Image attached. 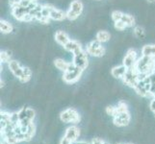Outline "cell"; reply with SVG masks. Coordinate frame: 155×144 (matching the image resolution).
Wrapping results in <instances>:
<instances>
[{"mask_svg": "<svg viewBox=\"0 0 155 144\" xmlns=\"http://www.w3.org/2000/svg\"><path fill=\"white\" fill-rule=\"evenodd\" d=\"M92 144H109L106 140L102 139V138H99V137H95L93 139Z\"/></svg>", "mask_w": 155, "mask_h": 144, "instance_id": "31", "label": "cell"}, {"mask_svg": "<svg viewBox=\"0 0 155 144\" xmlns=\"http://www.w3.org/2000/svg\"><path fill=\"white\" fill-rule=\"evenodd\" d=\"M131 120V116L129 111H126V113H121V114H117L113 117V122L114 124L117 127H125L130 123Z\"/></svg>", "mask_w": 155, "mask_h": 144, "instance_id": "12", "label": "cell"}, {"mask_svg": "<svg viewBox=\"0 0 155 144\" xmlns=\"http://www.w3.org/2000/svg\"><path fill=\"white\" fill-rule=\"evenodd\" d=\"M9 69L14 74L15 77H17L21 83H27L30 81L32 76V71L29 67L21 66L18 61L12 60L8 63Z\"/></svg>", "mask_w": 155, "mask_h": 144, "instance_id": "3", "label": "cell"}, {"mask_svg": "<svg viewBox=\"0 0 155 144\" xmlns=\"http://www.w3.org/2000/svg\"><path fill=\"white\" fill-rule=\"evenodd\" d=\"M122 14H124V13L120 12V11H113L111 14V18L114 22H116V21H120L121 19Z\"/></svg>", "mask_w": 155, "mask_h": 144, "instance_id": "28", "label": "cell"}, {"mask_svg": "<svg viewBox=\"0 0 155 144\" xmlns=\"http://www.w3.org/2000/svg\"><path fill=\"white\" fill-rule=\"evenodd\" d=\"M60 119L64 123L77 124L81 120V116H80L79 113L75 109L68 108L65 110H63L60 114Z\"/></svg>", "mask_w": 155, "mask_h": 144, "instance_id": "5", "label": "cell"}, {"mask_svg": "<svg viewBox=\"0 0 155 144\" xmlns=\"http://www.w3.org/2000/svg\"><path fill=\"white\" fill-rule=\"evenodd\" d=\"M37 1H34L33 4L30 7H24L22 5H20L18 0H10V5L12 8V14L13 17L18 20V21H23V22H30V21L35 20L34 18L30 14L31 10L33 9L36 5Z\"/></svg>", "mask_w": 155, "mask_h": 144, "instance_id": "1", "label": "cell"}, {"mask_svg": "<svg viewBox=\"0 0 155 144\" xmlns=\"http://www.w3.org/2000/svg\"><path fill=\"white\" fill-rule=\"evenodd\" d=\"M83 69L76 66L73 62H71L68 68L63 74V80L67 84H74L79 81L83 73Z\"/></svg>", "mask_w": 155, "mask_h": 144, "instance_id": "4", "label": "cell"}, {"mask_svg": "<svg viewBox=\"0 0 155 144\" xmlns=\"http://www.w3.org/2000/svg\"><path fill=\"white\" fill-rule=\"evenodd\" d=\"M154 59L155 58L143 56V55H142V57L138 59L134 68L139 73L140 80L149 76L152 73L153 68H154Z\"/></svg>", "mask_w": 155, "mask_h": 144, "instance_id": "2", "label": "cell"}, {"mask_svg": "<svg viewBox=\"0 0 155 144\" xmlns=\"http://www.w3.org/2000/svg\"><path fill=\"white\" fill-rule=\"evenodd\" d=\"M35 133H36V126L35 124L32 122V123L29 124V126L27 127V130L25 132V137H26V141H30L33 136H35Z\"/></svg>", "mask_w": 155, "mask_h": 144, "instance_id": "24", "label": "cell"}, {"mask_svg": "<svg viewBox=\"0 0 155 144\" xmlns=\"http://www.w3.org/2000/svg\"><path fill=\"white\" fill-rule=\"evenodd\" d=\"M54 38H55V40H56L57 43L62 45L63 47L71 40V39H69V36L64 31H57L54 35Z\"/></svg>", "mask_w": 155, "mask_h": 144, "instance_id": "15", "label": "cell"}, {"mask_svg": "<svg viewBox=\"0 0 155 144\" xmlns=\"http://www.w3.org/2000/svg\"><path fill=\"white\" fill-rule=\"evenodd\" d=\"M46 7L49 11V17L51 19L56 20V21H62L65 18H67V14L64 11L55 8L54 6H52L50 4H46Z\"/></svg>", "mask_w": 155, "mask_h": 144, "instance_id": "13", "label": "cell"}, {"mask_svg": "<svg viewBox=\"0 0 155 144\" xmlns=\"http://www.w3.org/2000/svg\"><path fill=\"white\" fill-rule=\"evenodd\" d=\"M119 144H126V143H119Z\"/></svg>", "mask_w": 155, "mask_h": 144, "instance_id": "34", "label": "cell"}, {"mask_svg": "<svg viewBox=\"0 0 155 144\" xmlns=\"http://www.w3.org/2000/svg\"><path fill=\"white\" fill-rule=\"evenodd\" d=\"M121 80L124 81V83L126 85V86L134 88L137 86L139 81H140V77H139V73L136 71V69L133 67V68L127 69L125 75Z\"/></svg>", "mask_w": 155, "mask_h": 144, "instance_id": "10", "label": "cell"}, {"mask_svg": "<svg viewBox=\"0 0 155 144\" xmlns=\"http://www.w3.org/2000/svg\"><path fill=\"white\" fill-rule=\"evenodd\" d=\"M106 113L107 114H109L111 116H115L116 114V107H113V106H108L106 108Z\"/></svg>", "mask_w": 155, "mask_h": 144, "instance_id": "30", "label": "cell"}, {"mask_svg": "<svg viewBox=\"0 0 155 144\" xmlns=\"http://www.w3.org/2000/svg\"><path fill=\"white\" fill-rule=\"evenodd\" d=\"M111 39V35L109 32L107 31H98L97 33V36H95V40H97L98 41H100L101 43H104V42H107Z\"/></svg>", "mask_w": 155, "mask_h": 144, "instance_id": "22", "label": "cell"}, {"mask_svg": "<svg viewBox=\"0 0 155 144\" xmlns=\"http://www.w3.org/2000/svg\"><path fill=\"white\" fill-rule=\"evenodd\" d=\"M0 144H3V143H2V142H1V143H0Z\"/></svg>", "mask_w": 155, "mask_h": 144, "instance_id": "37", "label": "cell"}, {"mask_svg": "<svg viewBox=\"0 0 155 144\" xmlns=\"http://www.w3.org/2000/svg\"><path fill=\"white\" fill-rule=\"evenodd\" d=\"M80 136V130L77 126H71L68 127L66 130V134H65V138H67L68 140H69L71 142H75L77 141L78 137Z\"/></svg>", "mask_w": 155, "mask_h": 144, "instance_id": "14", "label": "cell"}, {"mask_svg": "<svg viewBox=\"0 0 155 144\" xmlns=\"http://www.w3.org/2000/svg\"><path fill=\"white\" fill-rule=\"evenodd\" d=\"M126 71H127V68L124 65H121V66H115L112 68L111 74H112V76L116 79H122L124 76L125 75Z\"/></svg>", "mask_w": 155, "mask_h": 144, "instance_id": "17", "label": "cell"}, {"mask_svg": "<svg viewBox=\"0 0 155 144\" xmlns=\"http://www.w3.org/2000/svg\"><path fill=\"white\" fill-rule=\"evenodd\" d=\"M9 124H11V113L1 111V113H0V125H1V130L5 129Z\"/></svg>", "mask_w": 155, "mask_h": 144, "instance_id": "18", "label": "cell"}, {"mask_svg": "<svg viewBox=\"0 0 155 144\" xmlns=\"http://www.w3.org/2000/svg\"><path fill=\"white\" fill-rule=\"evenodd\" d=\"M64 48H65V50L72 53V54H74V53L79 51V50L83 49L81 43H80L79 41L74 40H69L68 43L65 46H64Z\"/></svg>", "mask_w": 155, "mask_h": 144, "instance_id": "16", "label": "cell"}, {"mask_svg": "<svg viewBox=\"0 0 155 144\" xmlns=\"http://www.w3.org/2000/svg\"><path fill=\"white\" fill-rule=\"evenodd\" d=\"M138 59L139 58H138V54H137L136 50L128 49L124 58V60H122V65H124L127 69L133 68L135 66Z\"/></svg>", "mask_w": 155, "mask_h": 144, "instance_id": "11", "label": "cell"}, {"mask_svg": "<svg viewBox=\"0 0 155 144\" xmlns=\"http://www.w3.org/2000/svg\"><path fill=\"white\" fill-rule=\"evenodd\" d=\"M11 57H12V54L9 51H1L0 52V61L1 62H7L9 63V62H11Z\"/></svg>", "mask_w": 155, "mask_h": 144, "instance_id": "26", "label": "cell"}, {"mask_svg": "<svg viewBox=\"0 0 155 144\" xmlns=\"http://www.w3.org/2000/svg\"><path fill=\"white\" fill-rule=\"evenodd\" d=\"M126 111H128L126 103L124 102V101H120V102H119V104H117V106L116 107V114H121V113H126Z\"/></svg>", "mask_w": 155, "mask_h": 144, "instance_id": "25", "label": "cell"}, {"mask_svg": "<svg viewBox=\"0 0 155 144\" xmlns=\"http://www.w3.org/2000/svg\"><path fill=\"white\" fill-rule=\"evenodd\" d=\"M88 53L86 50L81 49L73 54V61L72 62L76 66L80 67L83 70H85L89 66V60H88Z\"/></svg>", "mask_w": 155, "mask_h": 144, "instance_id": "9", "label": "cell"}, {"mask_svg": "<svg viewBox=\"0 0 155 144\" xmlns=\"http://www.w3.org/2000/svg\"><path fill=\"white\" fill-rule=\"evenodd\" d=\"M150 88H151V82L149 76L143 78L139 81L137 86L134 88L137 94H139L142 97H152L150 93Z\"/></svg>", "mask_w": 155, "mask_h": 144, "instance_id": "6", "label": "cell"}, {"mask_svg": "<svg viewBox=\"0 0 155 144\" xmlns=\"http://www.w3.org/2000/svg\"><path fill=\"white\" fill-rule=\"evenodd\" d=\"M120 21H122L126 26H127V28L128 27H133V26L135 25V18L133 15L131 14H122V17H121V19Z\"/></svg>", "mask_w": 155, "mask_h": 144, "instance_id": "23", "label": "cell"}, {"mask_svg": "<svg viewBox=\"0 0 155 144\" xmlns=\"http://www.w3.org/2000/svg\"><path fill=\"white\" fill-rule=\"evenodd\" d=\"M86 51L89 55L94 57H102L105 54V48L100 41L94 40L90 41L87 44Z\"/></svg>", "mask_w": 155, "mask_h": 144, "instance_id": "8", "label": "cell"}, {"mask_svg": "<svg viewBox=\"0 0 155 144\" xmlns=\"http://www.w3.org/2000/svg\"><path fill=\"white\" fill-rule=\"evenodd\" d=\"M33 1H38V0H33Z\"/></svg>", "mask_w": 155, "mask_h": 144, "instance_id": "36", "label": "cell"}, {"mask_svg": "<svg viewBox=\"0 0 155 144\" xmlns=\"http://www.w3.org/2000/svg\"><path fill=\"white\" fill-rule=\"evenodd\" d=\"M142 55L155 58V44H147L142 48Z\"/></svg>", "mask_w": 155, "mask_h": 144, "instance_id": "20", "label": "cell"}, {"mask_svg": "<svg viewBox=\"0 0 155 144\" xmlns=\"http://www.w3.org/2000/svg\"><path fill=\"white\" fill-rule=\"evenodd\" d=\"M114 26H115V28L119 31H124L125 28H127V26L122 22V21H116Z\"/></svg>", "mask_w": 155, "mask_h": 144, "instance_id": "29", "label": "cell"}, {"mask_svg": "<svg viewBox=\"0 0 155 144\" xmlns=\"http://www.w3.org/2000/svg\"><path fill=\"white\" fill-rule=\"evenodd\" d=\"M147 1H148L149 3H153V2H155V0H147Z\"/></svg>", "mask_w": 155, "mask_h": 144, "instance_id": "33", "label": "cell"}, {"mask_svg": "<svg viewBox=\"0 0 155 144\" xmlns=\"http://www.w3.org/2000/svg\"><path fill=\"white\" fill-rule=\"evenodd\" d=\"M14 30L13 25L11 24L9 21L5 20V19H1L0 20V31L3 34H10L12 33Z\"/></svg>", "mask_w": 155, "mask_h": 144, "instance_id": "19", "label": "cell"}, {"mask_svg": "<svg viewBox=\"0 0 155 144\" xmlns=\"http://www.w3.org/2000/svg\"><path fill=\"white\" fill-rule=\"evenodd\" d=\"M126 144H133V143H126Z\"/></svg>", "mask_w": 155, "mask_h": 144, "instance_id": "35", "label": "cell"}, {"mask_svg": "<svg viewBox=\"0 0 155 144\" xmlns=\"http://www.w3.org/2000/svg\"><path fill=\"white\" fill-rule=\"evenodd\" d=\"M134 35L138 39H143L146 36L145 30H143V28H142L141 26H137V27L134 28Z\"/></svg>", "mask_w": 155, "mask_h": 144, "instance_id": "27", "label": "cell"}, {"mask_svg": "<svg viewBox=\"0 0 155 144\" xmlns=\"http://www.w3.org/2000/svg\"><path fill=\"white\" fill-rule=\"evenodd\" d=\"M84 5L82 1L80 0H73V1L69 5L68 10L66 12L67 14V18L69 20H75L81 15L83 12Z\"/></svg>", "mask_w": 155, "mask_h": 144, "instance_id": "7", "label": "cell"}, {"mask_svg": "<svg viewBox=\"0 0 155 144\" xmlns=\"http://www.w3.org/2000/svg\"><path fill=\"white\" fill-rule=\"evenodd\" d=\"M69 65H71V62H68L66 61H64L63 59H55L54 60V66H56L57 69H59L60 71L62 72H65L67 69L68 68Z\"/></svg>", "mask_w": 155, "mask_h": 144, "instance_id": "21", "label": "cell"}, {"mask_svg": "<svg viewBox=\"0 0 155 144\" xmlns=\"http://www.w3.org/2000/svg\"><path fill=\"white\" fill-rule=\"evenodd\" d=\"M72 144H92V143H89V142H85V141H75V142H72Z\"/></svg>", "mask_w": 155, "mask_h": 144, "instance_id": "32", "label": "cell"}]
</instances>
